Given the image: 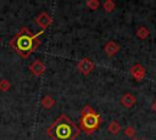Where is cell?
I'll list each match as a JSON object with an SVG mask.
<instances>
[{
  "label": "cell",
  "mask_w": 156,
  "mask_h": 140,
  "mask_svg": "<svg viewBox=\"0 0 156 140\" xmlns=\"http://www.w3.org/2000/svg\"><path fill=\"white\" fill-rule=\"evenodd\" d=\"M43 32L44 30H41V32L37 33V34H33L27 27H23L11 39L10 45L22 57H28L33 51L37 50V47L39 45V39L38 38Z\"/></svg>",
  "instance_id": "1"
},
{
  "label": "cell",
  "mask_w": 156,
  "mask_h": 140,
  "mask_svg": "<svg viewBox=\"0 0 156 140\" xmlns=\"http://www.w3.org/2000/svg\"><path fill=\"white\" fill-rule=\"evenodd\" d=\"M46 133L52 140H74L79 135V128L62 113L48 128Z\"/></svg>",
  "instance_id": "2"
},
{
  "label": "cell",
  "mask_w": 156,
  "mask_h": 140,
  "mask_svg": "<svg viewBox=\"0 0 156 140\" xmlns=\"http://www.w3.org/2000/svg\"><path fill=\"white\" fill-rule=\"evenodd\" d=\"M101 123L100 116L93 110L90 106H85L82 110V118H80V127L84 131L87 133H93L95 131Z\"/></svg>",
  "instance_id": "3"
},
{
  "label": "cell",
  "mask_w": 156,
  "mask_h": 140,
  "mask_svg": "<svg viewBox=\"0 0 156 140\" xmlns=\"http://www.w3.org/2000/svg\"><path fill=\"white\" fill-rule=\"evenodd\" d=\"M78 69L83 73V74H89L90 73V71L94 68V65H93V62L89 60V58H87V57H84V58H82L79 62H78Z\"/></svg>",
  "instance_id": "4"
},
{
  "label": "cell",
  "mask_w": 156,
  "mask_h": 140,
  "mask_svg": "<svg viewBox=\"0 0 156 140\" xmlns=\"http://www.w3.org/2000/svg\"><path fill=\"white\" fill-rule=\"evenodd\" d=\"M51 21H52L51 17H50L46 12H41V13H39V15L37 16V18H35V22L43 28V30L51 23Z\"/></svg>",
  "instance_id": "5"
},
{
  "label": "cell",
  "mask_w": 156,
  "mask_h": 140,
  "mask_svg": "<svg viewBox=\"0 0 156 140\" xmlns=\"http://www.w3.org/2000/svg\"><path fill=\"white\" fill-rule=\"evenodd\" d=\"M130 73H132V75H133L136 80H141V79L145 77V68H144L141 65L136 63V65L132 66Z\"/></svg>",
  "instance_id": "6"
},
{
  "label": "cell",
  "mask_w": 156,
  "mask_h": 140,
  "mask_svg": "<svg viewBox=\"0 0 156 140\" xmlns=\"http://www.w3.org/2000/svg\"><path fill=\"white\" fill-rule=\"evenodd\" d=\"M29 69H30V72H32L34 75H41V74L45 72V66H44V63H41L39 60H35V61L29 66Z\"/></svg>",
  "instance_id": "7"
},
{
  "label": "cell",
  "mask_w": 156,
  "mask_h": 140,
  "mask_svg": "<svg viewBox=\"0 0 156 140\" xmlns=\"http://www.w3.org/2000/svg\"><path fill=\"white\" fill-rule=\"evenodd\" d=\"M135 101H136V99H135V96L132 95V94H124V95L122 96V99H121V103H122L126 108H130V107L135 103Z\"/></svg>",
  "instance_id": "8"
},
{
  "label": "cell",
  "mask_w": 156,
  "mask_h": 140,
  "mask_svg": "<svg viewBox=\"0 0 156 140\" xmlns=\"http://www.w3.org/2000/svg\"><path fill=\"white\" fill-rule=\"evenodd\" d=\"M118 50H119V45L116 41H108L105 45V51H106V54L108 56H113Z\"/></svg>",
  "instance_id": "9"
},
{
  "label": "cell",
  "mask_w": 156,
  "mask_h": 140,
  "mask_svg": "<svg viewBox=\"0 0 156 140\" xmlns=\"http://www.w3.org/2000/svg\"><path fill=\"white\" fill-rule=\"evenodd\" d=\"M54 103H55V101H54V99H52L50 95L44 96V97H43V100H41V105H43L45 108H50Z\"/></svg>",
  "instance_id": "10"
},
{
  "label": "cell",
  "mask_w": 156,
  "mask_h": 140,
  "mask_svg": "<svg viewBox=\"0 0 156 140\" xmlns=\"http://www.w3.org/2000/svg\"><path fill=\"white\" fill-rule=\"evenodd\" d=\"M108 130H110L112 134H117V133L121 130V125H119L116 121H113V122L110 123V125H108Z\"/></svg>",
  "instance_id": "11"
},
{
  "label": "cell",
  "mask_w": 156,
  "mask_h": 140,
  "mask_svg": "<svg viewBox=\"0 0 156 140\" xmlns=\"http://www.w3.org/2000/svg\"><path fill=\"white\" fill-rule=\"evenodd\" d=\"M136 34H138V37H139L140 39H145V38L147 37L149 32H147V29H146L145 27H141V28H139V29H138Z\"/></svg>",
  "instance_id": "12"
},
{
  "label": "cell",
  "mask_w": 156,
  "mask_h": 140,
  "mask_svg": "<svg viewBox=\"0 0 156 140\" xmlns=\"http://www.w3.org/2000/svg\"><path fill=\"white\" fill-rule=\"evenodd\" d=\"M104 9H105L107 12H110V11H112V10L115 9V4H113L112 1H110V0H107V1L104 4Z\"/></svg>",
  "instance_id": "13"
},
{
  "label": "cell",
  "mask_w": 156,
  "mask_h": 140,
  "mask_svg": "<svg viewBox=\"0 0 156 140\" xmlns=\"http://www.w3.org/2000/svg\"><path fill=\"white\" fill-rule=\"evenodd\" d=\"M87 5H88L91 10H96V9L99 7V1H96V0H93V1H91V0H89V1L87 2Z\"/></svg>",
  "instance_id": "14"
},
{
  "label": "cell",
  "mask_w": 156,
  "mask_h": 140,
  "mask_svg": "<svg viewBox=\"0 0 156 140\" xmlns=\"http://www.w3.org/2000/svg\"><path fill=\"white\" fill-rule=\"evenodd\" d=\"M10 88V83L7 82V80H5V79H2L1 82H0V90H2V91H5V90H7Z\"/></svg>",
  "instance_id": "15"
},
{
  "label": "cell",
  "mask_w": 156,
  "mask_h": 140,
  "mask_svg": "<svg viewBox=\"0 0 156 140\" xmlns=\"http://www.w3.org/2000/svg\"><path fill=\"white\" fill-rule=\"evenodd\" d=\"M124 133H126V135H127V136H129V138H133V136L135 135V130H134L132 127H128V128L126 129V131H124Z\"/></svg>",
  "instance_id": "16"
},
{
  "label": "cell",
  "mask_w": 156,
  "mask_h": 140,
  "mask_svg": "<svg viewBox=\"0 0 156 140\" xmlns=\"http://www.w3.org/2000/svg\"><path fill=\"white\" fill-rule=\"evenodd\" d=\"M151 108H152L154 111H156V101H155V102L152 103V106H151Z\"/></svg>",
  "instance_id": "17"
},
{
  "label": "cell",
  "mask_w": 156,
  "mask_h": 140,
  "mask_svg": "<svg viewBox=\"0 0 156 140\" xmlns=\"http://www.w3.org/2000/svg\"><path fill=\"white\" fill-rule=\"evenodd\" d=\"M133 140H138V139H133Z\"/></svg>",
  "instance_id": "18"
}]
</instances>
